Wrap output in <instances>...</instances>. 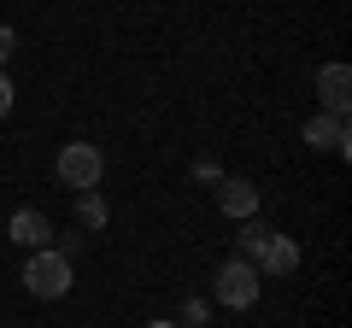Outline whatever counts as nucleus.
<instances>
[{
    "instance_id": "1",
    "label": "nucleus",
    "mask_w": 352,
    "mask_h": 328,
    "mask_svg": "<svg viewBox=\"0 0 352 328\" xmlns=\"http://www.w3.org/2000/svg\"><path fill=\"white\" fill-rule=\"evenodd\" d=\"M24 288L36 293V299H65V293H71V258L53 253V246L30 253V264H24Z\"/></svg>"
},
{
    "instance_id": "2",
    "label": "nucleus",
    "mask_w": 352,
    "mask_h": 328,
    "mask_svg": "<svg viewBox=\"0 0 352 328\" xmlns=\"http://www.w3.org/2000/svg\"><path fill=\"white\" fill-rule=\"evenodd\" d=\"M59 182L65 188H76V194H94L100 188V176H106V159H100V147H88V141H71V147H59Z\"/></svg>"
},
{
    "instance_id": "3",
    "label": "nucleus",
    "mask_w": 352,
    "mask_h": 328,
    "mask_svg": "<svg viewBox=\"0 0 352 328\" xmlns=\"http://www.w3.org/2000/svg\"><path fill=\"white\" fill-rule=\"evenodd\" d=\"M212 293L229 305V311H247V305H258V264H247V258H229V264L217 270Z\"/></svg>"
},
{
    "instance_id": "4",
    "label": "nucleus",
    "mask_w": 352,
    "mask_h": 328,
    "mask_svg": "<svg viewBox=\"0 0 352 328\" xmlns=\"http://www.w3.org/2000/svg\"><path fill=\"white\" fill-rule=\"evenodd\" d=\"M317 100H323V112L346 117V100H352V71L346 65H317Z\"/></svg>"
},
{
    "instance_id": "5",
    "label": "nucleus",
    "mask_w": 352,
    "mask_h": 328,
    "mask_svg": "<svg viewBox=\"0 0 352 328\" xmlns=\"http://www.w3.org/2000/svg\"><path fill=\"white\" fill-rule=\"evenodd\" d=\"M6 235H12L18 246H30V253H41V246L53 240V223H47V211H36V205H18L12 223H6Z\"/></svg>"
},
{
    "instance_id": "6",
    "label": "nucleus",
    "mask_w": 352,
    "mask_h": 328,
    "mask_svg": "<svg viewBox=\"0 0 352 328\" xmlns=\"http://www.w3.org/2000/svg\"><path fill=\"white\" fill-rule=\"evenodd\" d=\"M305 141H311V147H329V152H340V159H346V152H352L346 117H335V112H317L311 124H305Z\"/></svg>"
},
{
    "instance_id": "7",
    "label": "nucleus",
    "mask_w": 352,
    "mask_h": 328,
    "mask_svg": "<svg viewBox=\"0 0 352 328\" xmlns=\"http://www.w3.org/2000/svg\"><path fill=\"white\" fill-rule=\"evenodd\" d=\"M217 205H223V217H241V223H247V217L258 211V188H252L247 176H223L217 182Z\"/></svg>"
},
{
    "instance_id": "8",
    "label": "nucleus",
    "mask_w": 352,
    "mask_h": 328,
    "mask_svg": "<svg viewBox=\"0 0 352 328\" xmlns=\"http://www.w3.org/2000/svg\"><path fill=\"white\" fill-rule=\"evenodd\" d=\"M258 270L264 276H294V270H300V246H294L288 235H270V246L258 253Z\"/></svg>"
},
{
    "instance_id": "9",
    "label": "nucleus",
    "mask_w": 352,
    "mask_h": 328,
    "mask_svg": "<svg viewBox=\"0 0 352 328\" xmlns=\"http://www.w3.org/2000/svg\"><path fill=\"white\" fill-rule=\"evenodd\" d=\"M235 246H241V258H247V264H258V253L270 246V229L247 217V223H241V235H235Z\"/></svg>"
},
{
    "instance_id": "10",
    "label": "nucleus",
    "mask_w": 352,
    "mask_h": 328,
    "mask_svg": "<svg viewBox=\"0 0 352 328\" xmlns=\"http://www.w3.org/2000/svg\"><path fill=\"white\" fill-rule=\"evenodd\" d=\"M76 223H88V229L106 223V200L100 194H76Z\"/></svg>"
},
{
    "instance_id": "11",
    "label": "nucleus",
    "mask_w": 352,
    "mask_h": 328,
    "mask_svg": "<svg viewBox=\"0 0 352 328\" xmlns=\"http://www.w3.org/2000/svg\"><path fill=\"white\" fill-rule=\"evenodd\" d=\"M206 316H212V305H206V299H188V311H182V323H188V328H206Z\"/></svg>"
},
{
    "instance_id": "12",
    "label": "nucleus",
    "mask_w": 352,
    "mask_h": 328,
    "mask_svg": "<svg viewBox=\"0 0 352 328\" xmlns=\"http://www.w3.org/2000/svg\"><path fill=\"white\" fill-rule=\"evenodd\" d=\"M12 47H18V36H12V24H0V65L12 59Z\"/></svg>"
},
{
    "instance_id": "13",
    "label": "nucleus",
    "mask_w": 352,
    "mask_h": 328,
    "mask_svg": "<svg viewBox=\"0 0 352 328\" xmlns=\"http://www.w3.org/2000/svg\"><path fill=\"white\" fill-rule=\"evenodd\" d=\"M12 112V82H6V71H0V117Z\"/></svg>"
},
{
    "instance_id": "14",
    "label": "nucleus",
    "mask_w": 352,
    "mask_h": 328,
    "mask_svg": "<svg viewBox=\"0 0 352 328\" xmlns=\"http://www.w3.org/2000/svg\"><path fill=\"white\" fill-rule=\"evenodd\" d=\"M147 328H176V323H147Z\"/></svg>"
}]
</instances>
